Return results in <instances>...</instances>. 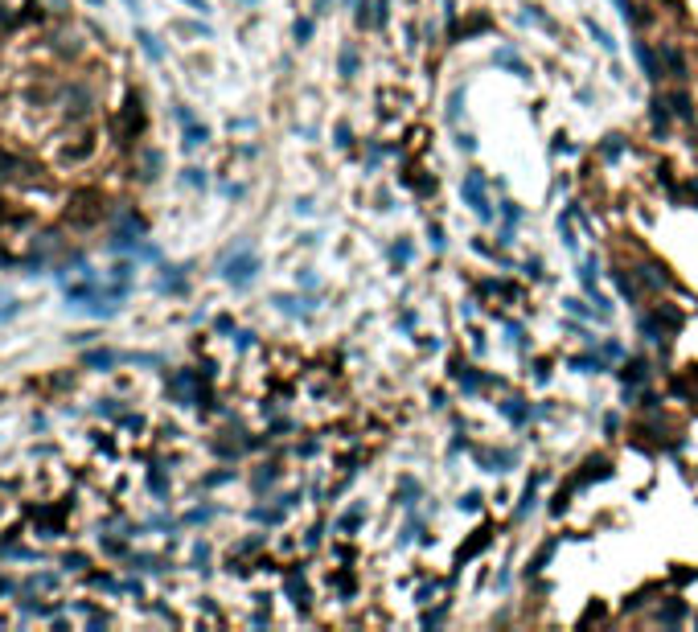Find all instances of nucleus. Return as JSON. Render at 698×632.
<instances>
[{
	"mask_svg": "<svg viewBox=\"0 0 698 632\" xmlns=\"http://www.w3.org/2000/svg\"><path fill=\"white\" fill-rule=\"evenodd\" d=\"M612 280H616L620 296L629 300V304H637V300H641V275H637V271H624V267H616Z\"/></svg>",
	"mask_w": 698,
	"mask_h": 632,
	"instance_id": "nucleus-8",
	"label": "nucleus"
},
{
	"mask_svg": "<svg viewBox=\"0 0 698 632\" xmlns=\"http://www.w3.org/2000/svg\"><path fill=\"white\" fill-rule=\"evenodd\" d=\"M181 128H185V148H198V144L210 140V128L198 123V119H189V123H181Z\"/></svg>",
	"mask_w": 698,
	"mask_h": 632,
	"instance_id": "nucleus-20",
	"label": "nucleus"
},
{
	"mask_svg": "<svg viewBox=\"0 0 698 632\" xmlns=\"http://www.w3.org/2000/svg\"><path fill=\"white\" fill-rule=\"evenodd\" d=\"M288 596H292V603H296V608H308V587H304V579L288 575Z\"/></svg>",
	"mask_w": 698,
	"mask_h": 632,
	"instance_id": "nucleus-25",
	"label": "nucleus"
},
{
	"mask_svg": "<svg viewBox=\"0 0 698 632\" xmlns=\"http://www.w3.org/2000/svg\"><path fill=\"white\" fill-rule=\"evenodd\" d=\"M111 128H116V136L123 144H132L136 136L144 132V107H140V95H136V91H128V99L119 107V116L111 119Z\"/></svg>",
	"mask_w": 698,
	"mask_h": 632,
	"instance_id": "nucleus-3",
	"label": "nucleus"
},
{
	"mask_svg": "<svg viewBox=\"0 0 698 632\" xmlns=\"http://www.w3.org/2000/svg\"><path fill=\"white\" fill-rule=\"evenodd\" d=\"M669 107H674V116H682V119H690V123H694V103H690V95H686L682 86L669 95Z\"/></svg>",
	"mask_w": 698,
	"mask_h": 632,
	"instance_id": "nucleus-21",
	"label": "nucleus"
},
{
	"mask_svg": "<svg viewBox=\"0 0 698 632\" xmlns=\"http://www.w3.org/2000/svg\"><path fill=\"white\" fill-rule=\"evenodd\" d=\"M522 271H526L530 280H542V263H538V259H526V263H522Z\"/></svg>",
	"mask_w": 698,
	"mask_h": 632,
	"instance_id": "nucleus-43",
	"label": "nucleus"
},
{
	"mask_svg": "<svg viewBox=\"0 0 698 632\" xmlns=\"http://www.w3.org/2000/svg\"><path fill=\"white\" fill-rule=\"evenodd\" d=\"M161 292H185L181 267H165V275H161Z\"/></svg>",
	"mask_w": 698,
	"mask_h": 632,
	"instance_id": "nucleus-24",
	"label": "nucleus"
},
{
	"mask_svg": "<svg viewBox=\"0 0 698 632\" xmlns=\"http://www.w3.org/2000/svg\"><path fill=\"white\" fill-rule=\"evenodd\" d=\"M214 325H218V333H234V320H231V316H218Z\"/></svg>",
	"mask_w": 698,
	"mask_h": 632,
	"instance_id": "nucleus-50",
	"label": "nucleus"
},
{
	"mask_svg": "<svg viewBox=\"0 0 698 632\" xmlns=\"http://www.w3.org/2000/svg\"><path fill=\"white\" fill-rule=\"evenodd\" d=\"M103 214H107V210H103V193L95 185L66 193V205H62V218H66V222H74V226H95Z\"/></svg>",
	"mask_w": 698,
	"mask_h": 632,
	"instance_id": "nucleus-1",
	"label": "nucleus"
},
{
	"mask_svg": "<svg viewBox=\"0 0 698 632\" xmlns=\"http://www.w3.org/2000/svg\"><path fill=\"white\" fill-rule=\"evenodd\" d=\"M283 514H288V509H283V505H280V509H255V514H251V517H255L259 526H280V521H283Z\"/></svg>",
	"mask_w": 698,
	"mask_h": 632,
	"instance_id": "nucleus-30",
	"label": "nucleus"
},
{
	"mask_svg": "<svg viewBox=\"0 0 698 632\" xmlns=\"http://www.w3.org/2000/svg\"><path fill=\"white\" fill-rule=\"evenodd\" d=\"M583 25H587V34H592V41H596L600 50L616 53V41H612V34H608V29H604V25H596V17H587V21H583Z\"/></svg>",
	"mask_w": 698,
	"mask_h": 632,
	"instance_id": "nucleus-19",
	"label": "nucleus"
},
{
	"mask_svg": "<svg viewBox=\"0 0 698 632\" xmlns=\"http://www.w3.org/2000/svg\"><path fill=\"white\" fill-rule=\"evenodd\" d=\"M522 21H530V25H538V29H547V34H555V21H550L547 13H542V9H534V4H530V9H526V13H522Z\"/></svg>",
	"mask_w": 698,
	"mask_h": 632,
	"instance_id": "nucleus-28",
	"label": "nucleus"
},
{
	"mask_svg": "<svg viewBox=\"0 0 698 632\" xmlns=\"http://www.w3.org/2000/svg\"><path fill=\"white\" fill-rule=\"evenodd\" d=\"M452 378L465 386V394H477L485 382H493V378H481V374H477L472 366H465V362H456V366H452Z\"/></svg>",
	"mask_w": 698,
	"mask_h": 632,
	"instance_id": "nucleus-12",
	"label": "nucleus"
},
{
	"mask_svg": "<svg viewBox=\"0 0 698 632\" xmlns=\"http://www.w3.org/2000/svg\"><path fill=\"white\" fill-rule=\"evenodd\" d=\"M275 476H280V472H275V468H263V472H259V476H255V489H259V493H263L267 484H275Z\"/></svg>",
	"mask_w": 698,
	"mask_h": 632,
	"instance_id": "nucleus-39",
	"label": "nucleus"
},
{
	"mask_svg": "<svg viewBox=\"0 0 698 632\" xmlns=\"http://www.w3.org/2000/svg\"><path fill=\"white\" fill-rule=\"evenodd\" d=\"M193 563H198V571H210V566H206V563H210V546H206V542L193 550Z\"/></svg>",
	"mask_w": 698,
	"mask_h": 632,
	"instance_id": "nucleus-41",
	"label": "nucleus"
},
{
	"mask_svg": "<svg viewBox=\"0 0 698 632\" xmlns=\"http://www.w3.org/2000/svg\"><path fill=\"white\" fill-rule=\"evenodd\" d=\"M489 542H493V530H477V538H472L468 546H460V550H456V566L472 563V559H477V554H481V550L489 546Z\"/></svg>",
	"mask_w": 698,
	"mask_h": 632,
	"instance_id": "nucleus-14",
	"label": "nucleus"
},
{
	"mask_svg": "<svg viewBox=\"0 0 698 632\" xmlns=\"http://www.w3.org/2000/svg\"><path fill=\"white\" fill-rule=\"evenodd\" d=\"M234 337H238V350H251V345H255V337H251V333H234Z\"/></svg>",
	"mask_w": 698,
	"mask_h": 632,
	"instance_id": "nucleus-52",
	"label": "nucleus"
},
{
	"mask_svg": "<svg viewBox=\"0 0 698 632\" xmlns=\"http://www.w3.org/2000/svg\"><path fill=\"white\" fill-rule=\"evenodd\" d=\"M255 275H259V255L255 250H238V255H231L222 263V280L234 283V287H247Z\"/></svg>",
	"mask_w": 698,
	"mask_h": 632,
	"instance_id": "nucleus-4",
	"label": "nucleus"
},
{
	"mask_svg": "<svg viewBox=\"0 0 698 632\" xmlns=\"http://www.w3.org/2000/svg\"><path fill=\"white\" fill-rule=\"evenodd\" d=\"M116 362H123V357L111 353V350H91V353H86V366H91V369H107V366H116Z\"/></svg>",
	"mask_w": 698,
	"mask_h": 632,
	"instance_id": "nucleus-22",
	"label": "nucleus"
},
{
	"mask_svg": "<svg viewBox=\"0 0 698 632\" xmlns=\"http://www.w3.org/2000/svg\"><path fill=\"white\" fill-rule=\"evenodd\" d=\"M136 41L144 46V53H148L152 62H161V53H165V50H161V41H156V37H152L148 29H140V34H136Z\"/></svg>",
	"mask_w": 698,
	"mask_h": 632,
	"instance_id": "nucleus-26",
	"label": "nucleus"
},
{
	"mask_svg": "<svg viewBox=\"0 0 698 632\" xmlns=\"http://www.w3.org/2000/svg\"><path fill=\"white\" fill-rule=\"evenodd\" d=\"M313 29H316L313 17H300L296 25H292V37H296V46H308V41H313Z\"/></svg>",
	"mask_w": 698,
	"mask_h": 632,
	"instance_id": "nucleus-27",
	"label": "nucleus"
},
{
	"mask_svg": "<svg viewBox=\"0 0 698 632\" xmlns=\"http://www.w3.org/2000/svg\"><path fill=\"white\" fill-rule=\"evenodd\" d=\"M665 128H669V99H665V95H653V132L665 136Z\"/></svg>",
	"mask_w": 698,
	"mask_h": 632,
	"instance_id": "nucleus-18",
	"label": "nucleus"
},
{
	"mask_svg": "<svg viewBox=\"0 0 698 632\" xmlns=\"http://www.w3.org/2000/svg\"><path fill=\"white\" fill-rule=\"evenodd\" d=\"M189 9H198V13H206V0H185Z\"/></svg>",
	"mask_w": 698,
	"mask_h": 632,
	"instance_id": "nucleus-54",
	"label": "nucleus"
},
{
	"mask_svg": "<svg viewBox=\"0 0 698 632\" xmlns=\"http://www.w3.org/2000/svg\"><path fill=\"white\" fill-rule=\"evenodd\" d=\"M9 591H17V587H13V579H0V596H9Z\"/></svg>",
	"mask_w": 698,
	"mask_h": 632,
	"instance_id": "nucleus-53",
	"label": "nucleus"
},
{
	"mask_svg": "<svg viewBox=\"0 0 698 632\" xmlns=\"http://www.w3.org/2000/svg\"><path fill=\"white\" fill-rule=\"evenodd\" d=\"M493 66L510 70V74H514V78H530V66H526V62H522V58H517V50H514V46H501V50L493 53Z\"/></svg>",
	"mask_w": 698,
	"mask_h": 632,
	"instance_id": "nucleus-7",
	"label": "nucleus"
},
{
	"mask_svg": "<svg viewBox=\"0 0 698 632\" xmlns=\"http://www.w3.org/2000/svg\"><path fill=\"white\" fill-rule=\"evenodd\" d=\"M50 4H58V9H62V4H66V0H50Z\"/></svg>",
	"mask_w": 698,
	"mask_h": 632,
	"instance_id": "nucleus-55",
	"label": "nucleus"
},
{
	"mask_svg": "<svg viewBox=\"0 0 698 632\" xmlns=\"http://www.w3.org/2000/svg\"><path fill=\"white\" fill-rule=\"evenodd\" d=\"M550 152H555V156H571V152H575V144H567L563 136H559V140L550 144Z\"/></svg>",
	"mask_w": 698,
	"mask_h": 632,
	"instance_id": "nucleus-42",
	"label": "nucleus"
},
{
	"mask_svg": "<svg viewBox=\"0 0 698 632\" xmlns=\"http://www.w3.org/2000/svg\"><path fill=\"white\" fill-rule=\"evenodd\" d=\"M567 366L580 369V374H608V357L604 353H575Z\"/></svg>",
	"mask_w": 698,
	"mask_h": 632,
	"instance_id": "nucleus-11",
	"label": "nucleus"
},
{
	"mask_svg": "<svg viewBox=\"0 0 698 632\" xmlns=\"http://www.w3.org/2000/svg\"><path fill=\"white\" fill-rule=\"evenodd\" d=\"M460 198H465V205L481 218V222H493V205H489V189H485L481 168H468V173H465V181H460Z\"/></svg>",
	"mask_w": 698,
	"mask_h": 632,
	"instance_id": "nucleus-2",
	"label": "nucleus"
},
{
	"mask_svg": "<svg viewBox=\"0 0 698 632\" xmlns=\"http://www.w3.org/2000/svg\"><path fill=\"white\" fill-rule=\"evenodd\" d=\"M428 238H432V250H444V230L440 226H428Z\"/></svg>",
	"mask_w": 698,
	"mask_h": 632,
	"instance_id": "nucleus-46",
	"label": "nucleus"
},
{
	"mask_svg": "<svg viewBox=\"0 0 698 632\" xmlns=\"http://www.w3.org/2000/svg\"><path fill=\"white\" fill-rule=\"evenodd\" d=\"M390 259H395V267H407L411 263V243H399V247L390 250Z\"/></svg>",
	"mask_w": 698,
	"mask_h": 632,
	"instance_id": "nucleus-37",
	"label": "nucleus"
},
{
	"mask_svg": "<svg viewBox=\"0 0 698 632\" xmlns=\"http://www.w3.org/2000/svg\"><path fill=\"white\" fill-rule=\"evenodd\" d=\"M0 505H4V501H0Z\"/></svg>",
	"mask_w": 698,
	"mask_h": 632,
	"instance_id": "nucleus-56",
	"label": "nucleus"
},
{
	"mask_svg": "<svg viewBox=\"0 0 698 632\" xmlns=\"http://www.w3.org/2000/svg\"><path fill=\"white\" fill-rule=\"evenodd\" d=\"M399 489H403V497H407V501H403V505L411 509V505H415V501H411V497H419V484L411 481V476H403V484H399Z\"/></svg>",
	"mask_w": 698,
	"mask_h": 632,
	"instance_id": "nucleus-38",
	"label": "nucleus"
},
{
	"mask_svg": "<svg viewBox=\"0 0 698 632\" xmlns=\"http://www.w3.org/2000/svg\"><path fill=\"white\" fill-rule=\"evenodd\" d=\"M620 378H624V394H632V390L649 378V362L645 357H629V366L620 369Z\"/></svg>",
	"mask_w": 698,
	"mask_h": 632,
	"instance_id": "nucleus-10",
	"label": "nucleus"
},
{
	"mask_svg": "<svg viewBox=\"0 0 698 632\" xmlns=\"http://www.w3.org/2000/svg\"><path fill=\"white\" fill-rule=\"evenodd\" d=\"M386 21H390V0H378V4H374V21H370V25H374V29H383Z\"/></svg>",
	"mask_w": 698,
	"mask_h": 632,
	"instance_id": "nucleus-33",
	"label": "nucleus"
},
{
	"mask_svg": "<svg viewBox=\"0 0 698 632\" xmlns=\"http://www.w3.org/2000/svg\"><path fill=\"white\" fill-rule=\"evenodd\" d=\"M559 238H563V247L571 255L580 250V238H575V205H567L563 214H559Z\"/></svg>",
	"mask_w": 698,
	"mask_h": 632,
	"instance_id": "nucleus-13",
	"label": "nucleus"
},
{
	"mask_svg": "<svg viewBox=\"0 0 698 632\" xmlns=\"http://www.w3.org/2000/svg\"><path fill=\"white\" fill-rule=\"evenodd\" d=\"M600 152H604V156H608V160H616V156H624V152H629V144H624V140H620V136H608V140H604V144H600Z\"/></svg>",
	"mask_w": 698,
	"mask_h": 632,
	"instance_id": "nucleus-29",
	"label": "nucleus"
},
{
	"mask_svg": "<svg viewBox=\"0 0 698 632\" xmlns=\"http://www.w3.org/2000/svg\"><path fill=\"white\" fill-rule=\"evenodd\" d=\"M600 353H604V357H608V362H612V357H624V350H620V345H616V341H604V345H600Z\"/></svg>",
	"mask_w": 698,
	"mask_h": 632,
	"instance_id": "nucleus-44",
	"label": "nucleus"
},
{
	"mask_svg": "<svg viewBox=\"0 0 698 632\" xmlns=\"http://www.w3.org/2000/svg\"><path fill=\"white\" fill-rule=\"evenodd\" d=\"M210 517H214V509H193V514H185V521L198 526V521H210Z\"/></svg>",
	"mask_w": 698,
	"mask_h": 632,
	"instance_id": "nucleus-45",
	"label": "nucleus"
},
{
	"mask_svg": "<svg viewBox=\"0 0 698 632\" xmlns=\"http://www.w3.org/2000/svg\"><path fill=\"white\" fill-rule=\"evenodd\" d=\"M550 554H555V542H547V546L538 550V559H534V563H530V575H538V571H542V566L550 563Z\"/></svg>",
	"mask_w": 698,
	"mask_h": 632,
	"instance_id": "nucleus-34",
	"label": "nucleus"
},
{
	"mask_svg": "<svg viewBox=\"0 0 698 632\" xmlns=\"http://www.w3.org/2000/svg\"><path fill=\"white\" fill-rule=\"evenodd\" d=\"M497 214H501V230H497V243L505 247V243H514V226L522 222V210H517V201H501L497 205Z\"/></svg>",
	"mask_w": 698,
	"mask_h": 632,
	"instance_id": "nucleus-6",
	"label": "nucleus"
},
{
	"mask_svg": "<svg viewBox=\"0 0 698 632\" xmlns=\"http://www.w3.org/2000/svg\"><path fill=\"white\" fill-rule=\"evenodd\" d=\"M456 144H460V148H465V152H472V148H477V140H472V136H468V132H460V140H456Z\"/></svg>",
	"mask_w": 698,
	"mask_h": 632,
	"instance_id": "nucleus-51",
	"label": "nucleus"
},
{
	"mask_svg": "<svg viewBox=\"0 0 698 632\" xmlns=\"http://www.w3.org/2000/svg\"><path fill=\"white\" fill-rule=\"evenodd\" d=\"M66 566L70 571H83V566H91V563H86L83 554H66Z\"/></svg>",
	"mask_w": 698,
	"mask_h": 632,
	"instance_id": "nucleus-48",
	"label": "nucleus"
},
{
	"mask_svg": "<svg viewBox=\"0 0 698 632\" xmlns=\"http://www.w3.org/2000/svg\"><path fill=\"white\" fill-rule=\"evenodd\" d=\"M501 415L510 419L514 427H526V423H530V402H522V399H505V402H501Z\"/></svg>",
	"mask_w": 698,
	"mask_h": 632,
	"instance_id": "nucleus-16",
	"label": "nucleus"
},
{
	"mask_svg": "<svg viewBox=\"0 0 698 632\" xmlns=\"http://www.w3.org/2000/svg\"><path fill=\"white\" fill-rule=\"evenodd\" d=\"M538 484H542V472H534L530 481H526V489H522V505H517V517H526L534 509V501H538Z\"/></svg>",
	"mask_w": 698,
	"mask_h": 632,
	"instance_id": "nucleus-17",
	"label": "nucleus"
},
{
	"mask_svg": "<svg viewBox=\"0 0 698 632\" xmlns=\"http://www.w3.org/2000/svg\"><path fill=\"white\" fill-rule=\"evenodd\" d=\"M337 70H341V78H353V74H358V50H353V46H341Z\"/></svg>",
	"mask_w": 698,
	"mask_h": 632,
	"instance_id": "nucleus-23",
	"label": "nucleus"
},
{
	"mask_svg": "<svg viewBox=\"0 0 698 632\" xmlns=\"http://www.w3.org/2000/svg\"><path fill=\"white\" fill-rule=\"evenodd\" d=\"M596 280H600V259H596V255H587V259L580 263V283H583V292H587V300L596 304L600 312H612V304H608V296L600 292V283H596Z\"/></svg>",
	"mask_w": 698,
	"mask_h": 632,
	"instance_id": "nucleus-5",
	"label": "nucleus"
},
{
	"mask_svg": "<svg viewBox=\"0 0 698 632\" xmlns=\"http://www.w3.org/2000/svg\"><path fill=\"white\" fill-rule=\"evenodd\" d=\"M632 50H637V62H641V70H645V78H649V83H662V66H657L653 50H649L645 41H637Z\"/></svg>",
	"mask_w": 698,
	"mask_h": 632,
	"instance_id": "nucleus-15",
	"label": "nucleus"
},
{
	"mask_svg": "<svg viewBox=\"0 0 698 632\" xmlns=\"http://www.w3.org/2000/svg\"><path fill=\"white\" fill-rule=\"evenodd\" d=\"M337 144H341V148H349V144H353V140H349V128H345V123H337Z\"/></svg>",
	"mask_w": 698,
	"mask_h": 632,
	"instance_id": "nucleus-49",
	"label": "nucleus"
},
{
	"mask_svg": "<svg viewBox=\"0 0 698 632\" xmlns=\"http://www.w3.org/2000/svg\"><path fill=\"white\" fill-rule=\"evenodd\" d=\"M296 283H300V287H308V292H313V287H316V275H313V271H296Z\"/></svg>",
	"mask_w": 698,
	"mask_h": 632,
	"instance_id": "nucleus-47",
	"label": "nucleus"
},
{
	"mask_svg": "<svg viewBox=\"0 0 698 632\" xmlns=\"http://www.w3.org/2000/svg\"><path fill=\"white\" fill-rule=\"evenodd\" d=\"M185 181L193 185V189H206V173L201 168H185Z\"/></svg>",
	"mask_w": 698,
	"mask_h": 632,
	"instance_id": "nucleus-40",
	"label": "nucleus"
},
{
	"mask_svg": "<svg viewBox=\"0 0 698 632\" xmlns=\"http://www.w3.org/2000/svg\"><path fill=\"white\" fill-rule=\"evenodd\" d=\"M456 505H460V514H477V509H481V493H465Z\"/></svg>",
	"mask_w": 698,
	"mask_h": 632,
	"instance_id": "nucleus-36",
	"label": "nucleus"
},
{
	"mask_svg": "<svg viewBox=\"0 0 698 632\" xmlns=\"http://www.w3.org/2000/svg\"><path fill=\"white\" fill-rule=\"evenodd\" d=\"M563 312H567V316H580V320H583V316H592V312H596V308H587V304H583V300L567 296V300H563Z\"/></svg>",
	"mask_w": 698,
	"mask_h": 632,
	"instance_id": "nucleus-32",
	"label": "nucleus"
},
{
	"mask_svg": "<svg viewBox=\"0 0 698 632\" xmlns=\"http://www.w3.org/2000/svg\"><path fill=\"white\" fill-rule=\"evenodd\" d=\"M657 53H662V58H665V66H669V78H674L678 86H686V78H690V66H686V58H682V53L674 50V46H662Z\"/></svg>",
	"mask_w": 698,
	"mask_h": 632,
	"instance_id": "nucleus-9",
	"label": "nucleus"
},
{
	"mask_svg": "<svg viewBox=\"0 0 698 632\" xmlns=\"http://www.w3.org/2000/svg\"><path fill=\"white\" fill-rule=\"evenodd\" d=\"M358 526H362V509H349V514L345 517H341V521H337V530H358Z\"/></svg>",
	"mask_w": 698,
	"mask_h": 632,
	"instance_id": "nucleus-35",
	"label": "nucleus"
},
{
	"mask_svg": "<svg viewBox=\"0 0 698 632\" xmlns=\"http://www.w3.org/2000/svg\"><path fill=\"white\" fill-rule=\"evenodd\" d=\"M616 9H620V17L629 21V25H641V21H645V13H641L632 0H616Z\"/></svg>",
	"mask_w": 698,
	"mask_h": 632,
	"instance_id": "nucleus-31",
	"label": "nucleus"
}]
</instances>
